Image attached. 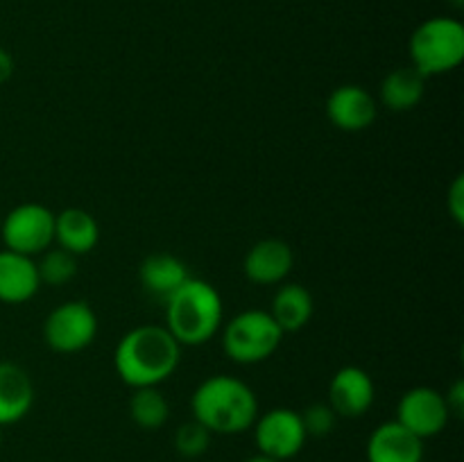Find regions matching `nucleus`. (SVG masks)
<instances>
[{"label": "nucleus", "mask_w": 464, "mask_h": 462, "mask_svg": "<svg viewBox=\"0 0 464 462\" xmlns=\"http://www.w3.org/2000/svg\"><path fill=\"white\" fill-rule=\"evenodd\" d=\"M98 335V315L82 299L59 303L44 322V340L53 351L77 353Z\"/></svg>", "instance_id": "obj_7"}, {"label": "nucleus", "mask_w": 464, "mask_h": 462, "mask_svg": "<svg viewBox=\"0 0 464 462\" xmlns=\"http://www.w3.org/2000/svg\"><path fill=\"white\" fill-rule=\"evenodd\" d=\"M376 399V388L372 376L362 367L347 365L334 374L329 383V406L335 415L344 419L362 417Z\"/></svg>", "instance_id": "obj_11"}, {"label": "nucleus", "mask_w": 464, "mask_h": 462, "mask_svg": "<svg viewBox=\"0 0 464 462\" xmlns=\"http://www.w3.org/2000/svg\"><path fill=\"white\" fill-rule=\"evenodd\" d=\"M306 439L302 417L293 408H272L254 421V442L258 453L276 462L297 456Z\"/></svg>", "instance_id": "obj_8"}, {"label": "nucleus", "mask_w": 464, "mask_h": 462, "mask_svg": "<svg viewBox=\"0 0 464 462\" xmlns=\"http://www.w3.org/2000/svg\"><path fill=\"white\" fill-rule=\"evenodd\" d=\"M245 462H276V460H272V457H266V456H261V453H258V456L249 457V460H245Z\"/></svg>", "instance_id": "obj_27"}, {"label": "nucleus", "mask_w": 464, "mask_h": 462, "mask_svg": "<svg viewBox=\"0 0 464 462\" xmlns=\"http://www.w3.org/2000/svg\"><path fill=\"white\" fill-rule=\"evenodd\" d=\"M426 93V77L415 66L394 68L381 82V104L390 111H411L421 102Z\"/></svg>", "instance_id": "obj_18"}, {"label": "nucleus", "mask_w": 464, "mask_h": 462, "mask_svg": "<svg viewBox=\"0 0 464 462\" xmlns=\"http://www.w3.org/2000/svg\"><path fill=\"white\" fill-rule=\"evenodd\" d=\"M447 208L451 213L453 222L458 226L464 225V177L458 175L456 179L451 181L449 186V195H447Z\"/></svg>", "instance_id": "obj_24"}, {"label": "nucleus", "mask_w": 464, "mask_h": 462, "mask_svg": "<svg viewBox=\"0 0 464 462\" xmlns=\"http://www.w3.org/2000/svg\"><path fill=\"white\" fill-rule=\"evenodd\" d=\"M367 462H421L424 439L403 428L397 419L376 426L365 447Z\"/></svg>", "instance_id": "obj_13"}, {"label": "nucleus", "mask_w": 464, "mask_h": 462, "mask_svg": "<svg viewBox=\"0 0 464 462\" xmlns=\"http://www.w3.org/2000/svg\"><path fill=\"white\" fill-rule=\"evenodd\" d=\"M14 75V57L5 48H0V84L12 80Z\"/></svg>", "instance_id": "obj_26"}, {"label": "nucleus", "mask_w": 464, "mask_h": 462, "mask_svg": "<svg viewBox=\"0 0 464 462\" xmlns=\"http://www.w3.org/2000/svg\"><path fill=\"white\" fill-rule=\"evenodd\" d=\"M379 104L374 95L358 84H343L331 91L326 100V118L343 131H362L374 125Z\"/></svg>", "instance_id": "obj_10"}, {"label": "nucleus", "mask_w": 464, "mask_h": 462, "mask_svg": "<svg viewBox=\"0 0 464 462\" xmlns=\"http://www.w3.org/2000/svg\"><path fill=\"white\" fill-rule=\"evenodd\" d=\"M444 399H447V406H449V412H451V417H462L464 415V380L458 379L456 383L449 388V392L444 394Z\"/></svg>", "instance_id": "obj_25"}, {"label": "nucleus", "mask_w": 464, "mask_h": 462, "mask_svg": "<svg viewBox=\"0 0 464 462\" xmlns=\"http://www.w3.org/2000/svg\"><path fill=\"white\" fill-rule=\"evenodd\" d=\"M36 270H39L41 285L45 284L53 285V288H59V285H66L68 281L75 279L77 256L62 247L45 249V252L41 254V261L36 263Z\"/></svg>", "instance_id": "obj_21"}, {"label": "nucleus", "mask_w": 464, "mask_h": 462, "mask_svg": "<svg viewBox=\"0 0 464 462\" xmlns=\"http://www.w3.org/2000/svg\"><path fill=\"white\" fill-rule=\"evenodd\" d=\"M225 306L222 297L204 279L190 276L166 299V329L181 347L207 344L220 331Z\"/></svg>", "instance_id": "obj_3"}, {"label": "nucleus", "mask_w": 464, "mask_h": 462, "mask_svg": "<svg viewBox=\"0 0 464 462\" xmlns=\"http://www.w3.org/2000/svg\"><path fill=\"white\" fill-rule=\"evenodd\" d=\"M181 361V344L166 326L143 324L127 331L113 351L116 374L131 390L159 388Z\"/></svg>", "instance_id": "obj_1"}, {"label": "nucleus", "mask_w": 464, "mask_h": 462, "mask_svg": "<svg viewBox=\"0 0 464 462\" xmlns=\"http://www.w3.org/2000/svg\"><path fill=\"white\" fill-rule=\"evenodd\" d=\"M0 428H3V426H0ZM0 444H3V430H0Z\"/></svg>", "instance_id": "obj_29"}, {"label": "nucleus", "mask_w": 464, "mask_h": 462, "mask_svg": "<svg viewBox=\"0 0 464 462\" xmlns=\"http://www.w3.org/2000/svg\"><path fill=\"white\" fill-rule=\"evenodd\" d=\"M295 265V254L285 240L266 238L252 245L243 261L245 276L256 285L284 284Z\"/></svg>", "instance_id": "obj_12"}, {"label": "nucleus", "mask_w": 464, "mask_h": 462, "mask_svg": "<svg viewBox=\"0 0 464 462\" xmlns=\"http://www.w3.org/2000/svg\"><path fill=\"white\" fill-rule=\"evenodd\" d=\"M100 240L98 220L84 208H63L54 216V243L66 252L82 256L93 252Z\"/></svg>", "instance_id": "obj_17"}, {"label": "nucleus", "mask_w": 464, "mask_h": 462, "mask_svg": "<svg viewBox=\"0 0 464 462\" xmlns=\"http://www.w3.org/2000/svg\"><path fill=\"white\" fill-rule=\"evenodd\" d=\"M193 419L213 435H238L252 428L258 417V399L245 380L229 374L204 379L190 397Z\"/></svg>", "instance_id": "obj_2"}, {"label": "nucleus", "mask_w": 464, "mask_h": 462, "mask_svg": "<svg viewBox=\"0 0 464 462\" xmlns=\"http://www.w3.org/2000/svg\"><path fill=\"white\" fill-rule=\"evenodd\" d=\"M284 331L267 311H243L227 322L222 331V349L238 365H256L279 349Z\"/></svg>", "instance_id": "obj_5"}, {"label": "nucleus", "mask_w": 464, "mask_h": 462, "mask_svg": "<svg viewBox=\"0 0 464 462\" xmlns=\"http://www.w3.org/2000/svg\"><path fill=\"white\" fill-rule=\"evenodd\" d=\"M299 417H302L306 438H326V435L334 433L335 421H338V415L329 406V401L311 403V406L304 408V412H299Z\"/></svg>", "instance_id": "obj_23"}, {"label": "nucleus", "mask_w": 464, "mask_h": 462, "mask_svg": "<svg viewBox=\"0 0 464 462\" xmlns=\"http://www.w3.org/2000/svg\"><path fill=\"white\" fill-rule=\"evenodd\" d=\"M139 279L152 297L166 302L175 290H179L190 279V274L188 267H186V263L179 256L168 252H154L145 256L143 263H140Z\"/></svg>", "instance_id": "obj_16"}, {"label": "nucleus", "mask_w": 464, "mask_h": 462, "mask_svg": "<svg viewBox=\"0 0 464 462\" xmlns=\"http://www.w3.org/2000/svg\"><path fill=\"white\" fill-rule=\"evenodd\" d=\"M34 406V383L16 362H0V426L16 424Z\"/></svg>", "instance_id": "obj_15"}, {"label": "nucleus", "mask_w": 464, "mask_h": 462, "mask_svg": "<svg viewBox=\"0 0 464 462\" xmlns=\"http://www.w3.org/2000/svg\"><path fill=\"white\" fill-rule=\"evenodd\" d=\"M408 53L411 66L424 77L456 71L464 59V25L451 16L429 18L412 32Z\"/></svg>", "instance_id": "obj_4"}, {"label": "nucleus", "mask_w": 464, "mask_h": 462, "mask_svg": "<svg viewBox=\"0 0 464 462\" xmlns=\"http://www.w3.org/2000/svg\"><path fill=\"white\" fill-rule=\"evenodd\" d=\"M130 417L139 428L157 430L170 417V406L159 388H136L130 397Z\"/></svg>", "instance_id": "obj_20"}, {"label": "nucleus", "mask_w": 464, "mask_h": 462, "mask_svg": "<svg viewBox=\"0 0 464 462\" xmlns=\"http://www.w3.org/2000/svg\"><path fill=\"white\" fill-rule=\"evenodd\" d=\"M313 311H315V303L308 288L299 284H284L275 293L272 308L267 313L284 333H295L311 322Z\"/></svg>", "instance_id": "obj_19"}, {"label": "nucleus", "mask_w": 464, "mask_h": 462, "mask_svg": "<svg viewBox=\"0 0 464 462\" xmlns=\"http://www.w3.org/2000/svg\"><path fill=\"white\" fill-rule=\"evenodd\" d=\"M211 438L213 433L207 428V426L199 424L198 419H190L184 421L179 428L175 430V451L179 453L181 457H193L204 456L211 447Z\"/></svg>", "instance_id": "obj_22"}, {"label": "nucleus", "mask_w": 464, "mask_h": 462, "mask_svg": "<svg viewBox=\"0 0 464 462\" xmlns=\"http://www.w3.org/2000/svg\"><path fill=\"white\" fill-rule=\"evenodd\" d=\"M0 236L5 249L25 256H39L54 243V213L44 204H18L5 216Z\"/></svg>", "instance_id": "obj_6"}, {"label": "nucleus", "mask_w": 464, "mask_h": 462, "mask_svg": "<svg viewBox=\"0 0 464 462\" xmlns=\"http://www.w3.org/2000/svg\"><path fill=\"white\" fill-rule=\"evenodd\" d=\"M453 9H462L464 7V0H447Z\"/></svg>", "instance_id": "obj_28"}, {"label": "nucleus", "mask_w": 464, "mask_h": 462, "mask_svg": "<svg viewBox=\"0 0 464 462\" xmlns=\"http://www.w3.org/2000/svg\"><path fill=\"white\" fill-rule=\"evenodd\" d=\"M449 419H451V412H449L447 399L440 390L417 385V388L406 390L399 399L397 421L420 439H429L442 433Z\"/></svg>", "instance_id": "obj_9"}, {"label": "nucleus", "mask_w": 464, "mask_h": 462, "mask_svg": "<svg viewBox=\"0 0 464 462\" xmlns=\"http://www.w3.org/2000/svg\"><path fill=\"white\" fill-rule=\"evenodd\" d=\"M421 462H424V460H421Z\"/></svg>", "instance_id": "obj_30"}, {"label": "nucleus", "mask_w": 464, "mask_h": 462, "mask_svg": "<svg viewBox=\"0 0 464 462\" xmlns=\"http://www.w3.org/2000/svg\"><path fill=\"white\" fill-rule=\"evenodd\" d=\"M41 279L34 256L3 249L0 252V302L25 303L39 293Z\"/></svg>", "instance_id": "obj_14"}]
</instances>
